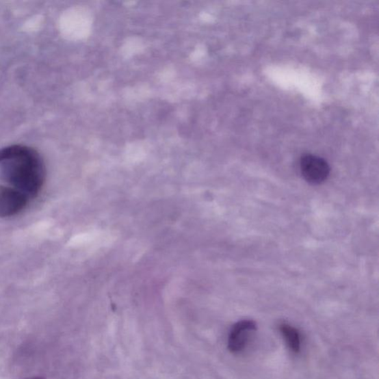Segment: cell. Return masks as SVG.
Masks as SVG:
<instances>
[{"mask_svg": "<svg viewBox=\"0 0 379 379\" xmlns=\"http://www.w3.org/2000/svg\"><path fill=\"white\" fill-rule=\"evenodd\" d=\"M46 177V166L38 151L23 144L0 149V178L29 198L38 195Z\"/></svg>", "mask_w": 379, "mask_h": 379, "instance_id": "6da1fadb", "label": "cell"}, {"mask_svg": "<svg viewBox=\"0 0 379 379\" xmlns=\"http://www.w3.org/2000/svg\"><path fill=\"white\" fill-rule=\"evenodd\" d=\"M300 170L306 181L312 185H320L326 181L330 172L326 160L312 155H306L301 158Z\"/></svg>", "mask_w": 379, "mask_h": 379, "instance_id": "7a4b0ae2", "label": "cell"}, {"mask_svg": "<svg viewBox=\"0 0 379 379\" xmlns=\"http://www.w3.org/2000/svg\"><path fill=\"white\" fill-rule=\"evenodd\" d=\"M29 198L11 186H0V218H9L22 211Z\"/></svg>", "mask_w": 379, "mask_h": 379, "instance_id": "3957f363", "label": "cell"}, {"mask_svg": "<svg viewBox=\"0 0 379 379\" xmlns=\"http://www.w3.org/2000/svg\"><path fill=\"white\" fill-rule=\"evenodd\" d=\"M257 330V323L252 320H241L234 324L228 337V347L231 353L239 354L245 350Z\"/></svg>", "mask_w": 379, "mask_h": 379, "instance_id": "277c9868", "label": "cell"}, {"mask_svg": "<svg viewBox=\"0 0 379 379\" xmlns=\"http://www.w3.org/2000/svg\"><path fill=\"white\" fill-rule=\"evenodd\" d=\"M279 330H280L288 348L293 353H299L301 349V339L299 331L287 324H281Z\"/></svg>", "mask_w": 379, "mask_h": 379, "instance_id": "5b68a950", "label": "cell"}, {"mask_svg": "<svg viewBox=\"0 0 379 379\" xmlns=\"http://www.w3.org/2000/svg\"><path fill=\"white\" fill-rule=\"evenodd\" d=\"M29 379H44V378H40V377H35V378H29Z\"/></svg>", "mask_w": 379, "mask_h": 379, "instance_id": "8992f818", "label": "cell"}]
</instances>
